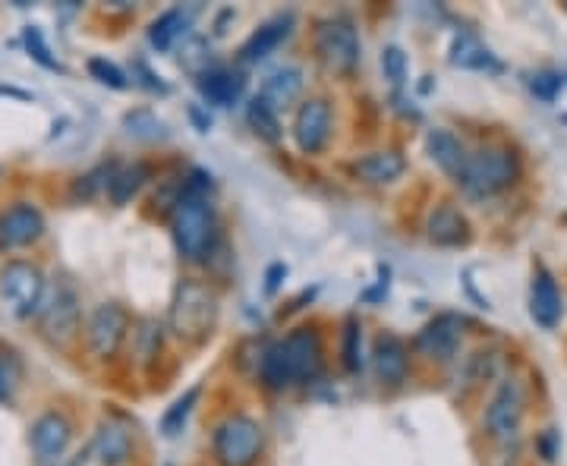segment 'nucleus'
Returning a JSON list of instances; mask_svg holds the SVG:
<instances>
[{
    "label": "nucleus",
    "mask_w": 567,
    "mask_h": 466,
    "mask_svg": "<svg viewBox=\"0 0 567 466\" xmlns=\"http://www.w3.org/2000/svg\"><path fill=\"white\" fill-rule=\"evenodd\" d=\"M0 300L13 319H32L44 303V275L39 265L13 259L0 268Z\"/></svg>",
    "instance_id": "obj_6"
},
{
    "label": "nucleus",
    "mask_w": 567,
    "mask_h": 466,
    "mask_svg": "<svg viewBox=\"0 0 567 466\" xmlns=\"http://www.w3.org/2000/svg\"><path fill=\"white\" fill-rule=\"evenodd\" d=\"M382 70H385V76L394 82V85H404L406 82L404 48H398V44H388L385 51H382Z\"/></svg>",
    "instance_id": "obj_33"
},
{
    "label": "nucleus",
    "mask_w": 567,
    "mask_h": 466,
    "mask_svg": "<svg viewBox=\"0 0 567 466\" xmlns=\"http://www.w3.org/2000/svg\"><path fill=\"white\" fill-rule=\"evenodd\" d=\"M199 92L208 104L215 107H230L244 99L246 80L240 70H227V66H212L199 76Z\"/></svg>",
    "instance_id": "obj_17"
},
{
    "label": "nucleus",
    "mask_w": 567,
    "mask_h": 466,
    "mask_svg": "<svg viewBox=\"0 0 567 466\" xmlns=\"http://www.w3.org/2000/svg\"><path fill=\"white\" fill-rule=\"evenodd\" d=\"M123 126H126V133L133 136V139H140V143H164L171 133H167V123L158 121L152 111H130L126 117H123Z\"/></svg>",
    "instance_id": "obj_28"
},
{
    "label": "nucleus",
    "mask_w": 567,
    "mask_h": 466,
    "mask_svg": "<svg viewBox=\"0 0 567 466\" xmlns=\"http://www.w3.org/2000/svg\"><path fill=\"white\" fill-rule=\"evenodd\" d=\"M171 227H174V244L181 249V256L199 262V259H205L212 252L218 224H215L212 203L205 196H183L181 205L174 208Z\"/></svg>",
    "instance_id": "obj_4"
},
{
    "label": "nucleus",
    "mask_w": 567,
    "mask_h": 466,
    "mask_svg": "<svg viewBox=\"0 0 567 466\" xmlns=\"http://www.w3.org/2000/svg\"><path fill=\"white\" fill-rule=\"evenodd\" d=\"M316 51L324 61L328 70L334 73H353L360 63V35L353 29V22L341 20H324L316 29Z\"/></svg>",
    "instance_id": "obj_7"
},
{
    "label": "nucleus",
    "mask_w": 567,
    "mask_h": 466,
    "mask_svg": "<svg viewBox=\"0 0 567 466\" xmlns=\"http://www.w3.org/2000/svg\"><path fill=\"white\" fill-rule=\"evenodd\" d=\"M461 328H464V322L457 315H439V319H432L416 334L420 353H425L429 360H451L454 350L461 346Z\"/></svg>",
    "instance_id": "obj_15"
},
{
    "label": "nucleus",
    "mask_w": 567,
    "mask_h": 466,
    "mask_svg": "<svg viewBox=\"0 0 567 466\" xmlns=\"http://www.w3.org/2000/svg\"><path fill=\"white\" fill-rule=\"evenodd\" d=\"M451 63L461 70H498V63L492 58L486 44L473 39V35H457L451 44Z\"/></svg>",
    "instance_id": "obj_25"
},
{
    "label": "nucleus",
    "mask_w": 567,
    "mask_h": 466,
    "mask_svg": "<svg viewBox=\"0 0 567 466\" xmlns=\"http://www.w3.org/2000/svg\"><path fill=\"white\" fill-rule=\"evenodd\" d=\"M196 401H199V385L189 387L183 397H177V401L171 404V410L164 413V420H162V432L167 435V438H177L183 428H186L189 416H193V406H196Z\"/></svg>",
    "instance_id": "obj_29"
},
{
    "label": "nucleus",
    "mask_w": 567,
    "mask_h": 466,
    "mask_svg": "<svg viewBox=\"0 0 567 466\" xmlns=\"http://www.w3.org/2000/svg\"><path fill=\"white\" fill-rule=\"evenodd\" d=\"M404 155L401 152H372L357 162V177H363L365 183H391L404 174Z\"/></svg>",
    "instance_id": "obj_23"
},
{
    "label": "nucleus",
    "mask_w": 567,
    "mask_h": 466,
    "mask_svg": "<svg viewBox=\"0 0 567 466\" xmlns=\"http://www.w3.org/2000/svg\"><path fill=\"white\" fill-rule=\"evenodd\" d=\"M520 177V158L511 148H480L470 155L461 174V186L470 199H492L514 186Z\"/></svg>",
    "instance_id": "obj_3"
},
{
    "label": "nucleus",
    "mask_w": 567,
    "mask_h": 466,
    "mask_svg": "<svg viewBox=\"0 0 567 466\" xmlns=\"http://www.w3.org/2000/svg\"><path fill=\"white\" fill-rule=\"evenodd\" d=\"M300 92H303V73H300L297 66H281V70H275V73L262 82L259 99L271 104L275 111H281L287 104L297 102Z\"/></svg>",
    "instance_id": "obj_22"
},
{
    "label": "nucleus",
    "mask_w": 567,
    "mask_h": 466,
    "mask_svg": "<svg viewBox=\"0 0 567 466\" xmlns=\"http://www.w3.org/2000/svg\"><path fill=\"white\" fill-rule=\"evenodd\" d=\"M281 278H287V265H271L268 268V275H265V293H275L278 284H281Z\"/></svg>",
    "instance_id": "obj_37"
},
{
    "label": "nucleus",
    "mask_w": 567,
    "mask_h": 466,
    "mask_svg": "<svg viewBox=\"0 0 567 466\" xmlns=\"http://www.w3.org/2000/svg\"><path fill=\"white\" fill-rule=\"evenodd\" d=\"M25 44H29V54H32L41 66H48V70H61L63 73V66L51 58V51H48V44H44V39H41V32L35 29V25H29V29H25Z\"/></svg>",
    "instance_id": "obj_34"
},
{
    "label": "nucleus",
    "mask_w": 567,
    "mask_h": 466,
    "mask_svg": "<svg viewBox=\"0 0 567 466\" xmlns=\"http://www.w3.org/2000/svg\"><path fill=\"white\" fill-rule=\"evenodd\" d=\"M92 451H95V457H99L102 466H126L130 457H133V428L126 426L123 420H117V416L104 420L99 432H95Z\"/></svg>",
    "instance_id": "obj_14"
},
{
    "label": "nucleus",
    "mask_w": 567,
    "mask_h": 466,
    "mask_svg": "<svg viewBox=\"0 0 567 466\" xmlns=\"http://www.w3.org/2000/svg\"><path fill=\"white\" fill-rule=\"evenodd\" d=\"M148 180V167L145 164H130V167H121L117 174H111V183H107V193H111V203L126 205L142 186Z\"/></svg>",
    "instance_id": "obj_27"
},
{
    "label": "nucleus",
    "mask_w": 567,
    "mask_h": 466,
    "mask_svg": "<svg viewBox=\"0 0 567 466\" xmlns=\"http://www.w3.org/2000/svg\"><path fill=\"white\" fill-rule=\"evenodd\" d=\"M529 89H533L539 99L551 102V99H555V92L561 89V76H555V73H536V76L529 80Z\"/></svg>",
    "instance_id": "obj_35"
},
{
    "label": "nucleus",
    "mask_w": 567,
    "mask_h": 466,
    "mask_svg": "<svg viewBox=\"0 0 567 466\" xmlns=\"http://www.w3.org/2000/svg\"><path fill=\"white\" fill-rule=\"evenodd\" d=\"M524 413H527V401H524V387L520 382L507 379L502 387L495 391V397L488 401L486 410V428L495 442H514L524 426Z\"/></svg>",
    "instance_id": "obj_8"
},
{
    "label": "nucleus",
    "mask_w": 567,
    "mask_h": 466,
    "mask_svg": "<svg viewBox=\"0 0 567 466\" xmlns=\"http://www.w3.org/2000/svg\"><path fill=\"white\" fill-rule=\"evenodd\" d=\"M429 240L439 246H464L470 240V224L454 205L442 203L429 218Z\"/></svg>",
    "instance_id": "obj_21"
},
{
    "label": "nucleus",
    "mask_w": 567,
    "mask_h": 466,
    "mask_svg": "<svg viewBox=\"0 0 567 466\" xmlns=\"http://www.w3.org/2000/svg\"><path fill=\"white\" fill-rule=\"evenodd\" d=\"M136 344H140L142 363H152L162 353V324L155 319H145L136 331Z\"/></svg>",
    "instance_id": "obj_31"
},
{
    "label": "nucleus",
    "mask_w": 567,
    "mask_h": 466,
    "mask_svg": "<svg viewBox=\"0 0 567 466\" xmlns=\"http://www.w3.org/2000/svg\"><path fill=\"white\" fill-rule=\"evenodd\" d=\"M372 363H375V372L379 379L388 382V385H401L406 375V346L398 334H379L375 338V350H372Z\"/></svg>",
    "instance_id": "obj_19"
},
{
    "label": "nucleus",
    "mask_w": 567,
    "mask_h": 466,
    "mask_svg": "<svg viewBox=\"0 0 567 466\" xmlns=\"http://www.w3.org/2000/svg\"><path fill=\"white\" fill-rule=\"evenodd\" d=\"M73 466H80V464H73Z\"/></svg>",
    "instance_id": "obj_40"
},
{
    "label": "nucleus",
    "mask_w": 567,
    "mask_h": 466,
    "mask_svg": "<svg viewBox=\"0 0 567 466\" xmlns=\"http://www.w3.org/2000/svg\"><path fill=\"white\" fill-rule=\"evenodd\" d=\"M126 331H130V312L117 303H104L92 312V322H89V344L95 350V356L111 360L126 341Z\"/></svg>",
    "instance_id": "obj_11"
},
{
    "label": "nucleus",
    "mask_w": 567,
    "mask_h": 466,
    "mask_svg": "<svg viewBox=\"0 0 567 466\" xmlns=\"http://www.w3.org/2000/svg\"><path fill=\"white\" fill-rule=\"evenodd\" d=\"M246 123H249V130H252L259 139H265V143H278V139H281V121H278V111H275L268 102H262L259 95L246 104Z\"/></svg>",
    "instance_id": "obj_26"
},
{
    "label": "nucleus",
    "mask_w": 567,
    "mask_h": 466,
    "mask_svg": "<svg viewBox=\"0 0 567 466\" xmlns=\"http://www.w3.org/2000/svg\"><path fill=\"white\" fill-rule=\"evenodd\" d=\"M565 123H567V114H565Z\"/></svg>",
    "instance_id": "obj_39"
},
{
    "label": "nucleus",
    "mask_w": 567,
    "mask_h": 466,
    "mask_svg": "<svg viewBox=\"0 0 567 466\" xmlns=\"http://www.w3.org/2000/svg\"><path fill=\"white\" fill-rule=\"evenodd\" d=\"M529 315H533V322L539 324V328H546V331H551L555 324L561 322V315H565V303H561L558 284H555V278L548 275L546 268H539L536 278H533Z\"/></svg>",
    "instance_id": "obj_16"
},
{
    "label": "nucleus",
    "mask_w": 567,
    "mask_h": 466,
    "mask_svg": "<svg viewBox=\"0 0 567 466\" xmlns=\"http://www.w3.org/2000/svg\"><path fill=\"white\" fill-rule=\"evenodd\" d=\"M89 73L102 82V85H107V89H117V92L130 85V82H126V73H123L121 66H117V63L104 61V58H92V61H89Z\"/></svg>",
    "instance_id": "obj_32"
},
{
    "label": "nucleus",
    "mask_w": 567,
    "mask_h": 466,
    "mask_svg": "<svg viewBox=\"0 0 567 466\" xmlns=\"http://www.w3.org/2000/svg\"><path fill=\"white\" fill-rule=\"evenodd\" d=\"M41 324L51 341L58 344L73 341V334L80 331V297L73 284H58L48 306H41Z\"/></svg>",
    "instance_id": "obj_9"
},
{
    "label": "nucleus",
    "mask_w": 567,
    "mask_h": 466,
    "mask_svg": "<svg viewBox=\"0 0 567 466\" xmlns=\"http://www.w3.org/2000/svg\"><path fill=\"white\" fill-rule=\"evenodd\" d=\"M262 426L252 416H244V413L227 416L221 426L215 428V438H212L215 460L221 466H252L262 454Z\"/></svg>",
    "instance_id": "obj_5"
},
{
    "label": "nucleus",
    "mask_w": 567,
    "mask_h": 466,
    "mask_svg": "<svg viewBox=\"0 0 567 466\" xmlns=\"http://www.w3.org/2000/svg\"><path fill=\"white\" fill-rule=\"evenodd\" d=\"M331 136V104L324 99H309L293 117V143L303 155H319Z\"/></svg>",
    "instance_id": "obj_12"
},
{
    "label": "nucleus",
    "mask_w": 567,
    "mask_h": 466,
    "mask_svg": "<svg viewBox=\"0 0 567 466\" xmlns=\"http://www.w3.org/2000/svg\"><path fill=\"white\" fill-rule=\"evenodd\" d=\"M425 152H429V158H432V162L445 170L447 177L461 180L464 164L470 155H466L464 145H461V139H457L454 133H447V130H432V133L425 136Z\"/></svg>",
    "instance_id": "obj_20"
},
{
    "label": "nucleus",
    "mask_w": 567,
    "mask_h": 466,
    "mask_svg": "<svg viewBox=\"0 0 567 466\" xmlns=\"http://www.w3.org/2000/svg\"><path fill=\"white\" fill-rule=\"evenodd\" d=\"M290 25H293V17L287 13V17H278V20L265 22L262 29H256L246 44L240 48V61L244 63H259L265 58H271L278 48L284 44V39L290 35Z\"/></svg>",
    "instance_id": "obj_18"
},
{
    "label": "nucleus",
    "mask_w": 567,
    "mask_h": 466,
    "mask_svg": "<svg viewBox=\"0 0 567 466\" xmlns=\"http://www.w3.org/2000/svg\"><path fill=\"white\" fill-rule=\"evenodd\" d=\"M344 365L347 372H360L363 369V324L353 315L344 322Z\"/></svg>",
    "instance_id": "obj_30"
},
{
    "label": "nucleus",
    "mask_w": 567,
    "mask_h": 466,
    "mask_svg": "<svg viewBox=\"0 0 567 466\" xmlns=\"http://www.w3.org/2000/svg\"><path fill=\"white\" fill-rule=\"evenodd\" d=\"M215 322H218V293L196 278H183L171 300V315H167L171 331L186 344H199L212 334Z\"/></svg>",
    "instance_id": "obj_2"
},
{
    "label": "nucleus",
    "mask_w": 567,
    "mask_h": 466,
    "mask_svg": "<svg viewBox=\"0 0 567 466\" xmlns=\"http://www.w3.org/2000/svg\"><path fill=\"white\" fill-rule=\"evenodd\" d=\"M551 442H555V432H546V435H543V442H539V445H543V454H546V460H555V447H551Z\"/></svg>",
    "instance_id": "obj_38"
},
{
    "label": "nucleus",
    "mask_w": 567,
    "mask_h": 466,
    "mask_svg": "<svg viewBox=\"0 0 567 466\" xmlns=\"http://www.w3.org/2000/svg\"><path fill=\"white\" fill-rule=\"evenodd\" d=\"M322 369V338L312 328H297L271 344L262 356V382L275 391L316 379Z\"/></svg>",
    "instance_id": "obj_1"
},
{
    "label": "nucleus",
    "mask_w": 567,
    "mask_h": 466,
    "mask_svg": "<svg viewBox=\"0 0 567 466\" xmlns=\"http://www.w3.org/2000/svg\"><path fill=\"white\" fill-rule=\"evenodd\" d=\"M17 387V365L10 360H0V401H10Z\"/></svg>",
    "instance_id": "obj_36"
},
{
    "label": "nucleus",
    "mask_w": 567,
    "mask_h": 466,
    "mask_svg": "<svg viewBox=\"0 0 567 466\" xmlns=\"http://www.w3.org/2000/svg\"><path fill=\"white\" fill-rule=\"evenodd\" d=\"M186 29H189V13L181 10V7H174V10L162 13L158 20L148 25V41L158 51H171L186 35Z\"/></svg>",
    "instance_id": "obj_24"
},
{
    "label": "nucleus",
    "mask_w": 567,
    "mask_h": 466,
    "mask_svg": "<svg viewBox=\"0 0 567 466\" xmlns=\"http://www.w3.org/2000/svg\"><path fill=\"white\" fill-rule=\"evenodd\" d=\"M29 442H32V454L39 466H58L73 442V426L63 413H44L35 420Z\"/></svg>",
    "instance_id": "obj_10"
},
{
    "label": "nucleus",
    "mask_w": 567,
    "mask_h": 466,
    "mask_svg": "<svg viewBox=\"0 0 567 466\" xmlns=\"http://www.w3.org/2000/svg\"><path fill=\"white\" fill-rule=\"evenodd\" d=\"M44 234V218L35 205H13L0 215V246L3 249H22L35 244Z\"/></svg>",
    "instance_id": "obj_13"
}]
</instances>
